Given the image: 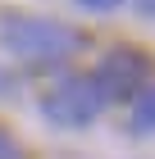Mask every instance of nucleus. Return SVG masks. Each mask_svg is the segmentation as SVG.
Segmentation results:
<instances>
[{
    "label": "nucleus",
    "mask_w": 155,
    "mask_h": 159,
    "mask_svg": "<svg viewBox=\"0 0 155 159\" xmlns=\"http://www.w3.org/2000/svg\"><path fill=\"white\" fill-rule=\"evenodd\" d=\"M0 159H32V155L23 150V141H18L9 127H0Z\"/></svg>",
    "instance_id": "obj_5"
},
{
    "label": "nucleus",
    "mask_w": 155,
    "mask_h": 159,
    "mask_svg": "<svg viewBox=\"0 0 155 159\" xmlns=\"http://www.w3.org/2000/svg\"><path fill=\"white\" fill-rule=\"evenodd\" d=\"M100 105H105V96H100V86L91 82V77H64V82H55L46 91V100H41V109H46L50 123H60V127H82V123H91L96 114H100Z\"/></svg>",
    "instance_id": "obj_2"
},
{
    "label": "nucleus",
    "mask_w": 155,
    "mask_h": 159,
    "mask_svg": "<svg viewBox=\"0 0 155 159\" xmlns=\"http://www.w3.org/2000/svg\"><path fill=\"white\" fill-rule=\"evenodd\" d=\"M137 9H142L146 18H155V0H137Z\"/></svg>",
    "instance_id": "obj_7"
},
{
    "label": "nucleus",
    "mask_w": 155,
    "mask_h": 159,
    "mask_svg": "<svg viewBox=\"0 0 155 159\" xmlns=\"http://www.w3.org/2000/svg\"><path fill=\"white\" fill-rule=\"evenodd\" d=\"M132 132H155V82L142 86V96L132 105Z\"/></svg>",
    "instance_id": "obj_4"
},
{
    "label": "nucleus",
    "mask_w": 155,
    "mask_h": 159,
    "mask_svg": "<svg viewBox=\"0 0 155 159\" xmlns=\"http://www.w3.org/2000/svg\"><path fill=\"white\" fill-rule=\"evenodd\" d=\"M0 96H9V73L0 68Z\"/></svg>",
    "instance_id": "obj_8"
},
{
    "label": "nucleus",
    "mask_w": 155,
    "mask_h": 159,
    "mask_svg": "<svg viewBox=\"0 0 155 159\" xmlns=\"http://www.w3.org/2000/svg\"><path fill=\"white\" fill-rule=\"evenodd\" d=\"M0 37H5V50H14L32 68H60L87 46V37L78 27L55 23V18H36V14H9L0 23Z\"/></svg>",
    "instance_id": "obj_1"
},
{
    "label": "nucleus",
    "mask_w": 155,
    "mask_h": 159,
    "mask_svg": "<svg viewBox=\"0 0 155 159\" xmlns=\"http://www.w3.org/2000/svg\"><path fill=\"white\" fill-rule=\"evenodd\" d=\"M146 73H151V59H146L142 50H132V46H114L105 59L96 64L91 82L100 86V96H105V100H128V96H142Z\"/></svg>",
    "instance_id": "obj_3"
},
{
    "label": "nucleus",
    "mask_w": 155,
    "mask_h": 159,
    "mask_svg": "<svg viewBox=\"0 0 155 159\" xmlns=\"http://www.w3.org/2000/svg\"><path fill=\"white\" fill-rule=\"evenodd\" d=\"M78 5H87V9H100V14H105V9H119V0H78Z\"/></svg>",
    "instance_id": "obj_6"
}]
</instances>
